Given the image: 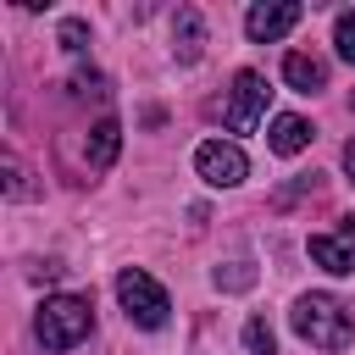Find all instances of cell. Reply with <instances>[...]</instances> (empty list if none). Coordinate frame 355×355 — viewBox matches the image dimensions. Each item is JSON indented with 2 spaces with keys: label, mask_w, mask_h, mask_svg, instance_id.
Segmentation results:
<instances>
[{
  "label": "cell",
  "mask_w": 355,
  "mask_h": 355,
  "mask_svg": "<svg viewBox=\"0 0 355 355\" xmlns=\"http://www.w3.org/2000/svg\"><path fill=\"white\" fill-rule=\"evenodd\" d=\"M266 100H272L266 78L244 67V72L233 78V89H227V105H222V122H227V133H255V122L266 116Z\"/></svg>",
  "instance_id": "4"
},
{
  "label": "cell",
  "mask_w": 355,
  "mask_h": 355,
  "mask_svg": "<svg viewBox=\"0 0 355 355\" xmlns=\"http://www.w3.org/2000/svg\"><path fill=\"white\" fill-rule=\"evenodd\" d=\"M194 172H200L211 189H233V183L250 178V161H244L239 144H227V139H205V144L194 150Z\"/></svg>",
  "instance_id": "5"
},
{
  "label": "cell",
  "mask_w": 355,
  "mask_h": 355,
  "mask_svg": "<svg viewBox=\"0 0 355 355\" xmlns=\"http://www.w3.org/2000/svg\"><path fill=\"white\" fill-rule=\"evenodd\" d=\"M349 100H355V94H349Z\"/></svg>",
  "instance_id": "18"
},
{
  "label": "cell",
  "mask_w": 355,
  "mask_h": 355,
  "mask_svg": "<svg viewBox=\"0 0 355 355\" xmlns=\"http://www.w3.org/2000/svg\"><path fill=\"white\" fill-rule=\"evenodd\" d=\"M89 327H94V305L83 294H50L33 316V333H39L44 349H72V344L89 338Z\"/></svg>",
  "instance_id": "2"
},
{
  "label": "cell",
  "mask_w": 355,
  "mask_h": 355,
  "mask_svg": "<svg viewBox=\"0 0 355 355\" xmlns=\"http://www.w3.org/2000/svg\"><path fill=\"white\" fill-rule=\"evenodd\" d=\"M300 17H305V11H300L294 0H261V6L244 11V33H250L255 44H272V39H283Z\"/></svg>",
  "instance_id": "7"
},
{
  "label": "cell",
  "mask_w": 355,
  "mask_h": 355,
  "mask_svg": "<svg viewBox=\"0 0 355 355\" xmlns=\"http://www.w3.org/2000/svg\"><path fill=\"white\" fill-rule=\"evenodd\" d=\"M72 94H78V100H83V94L111 100V83H105V72H72Z\"/></svg>",
  "instance_id": "14"
},
{
  "label": "cell",
  "mask_w": 355,
  "mask_h": 355,
  "mask_svg": "<svg viewBox=\"0 0 355 355\" xmlns=\"http://www.w3.org/2000/svg\"><path fill=\"white\" fill-rule=\"evenodd\" d=\"M6 194H11V200L22 194V166H17V161H6Z\"/></svg>",
  "instance_id": "16"
},
{
  "label": "cell",
  "mask_w": 355,
  "mask_h": 355,
  "mask_svg": "<svg viewBox=\"0 0 355 355\" xmlns=\"http://www.w3.org/2000/svg\"><path fill=\"white\" fill-rule=\"evenodd\" d=\"M288 327L311 344V349H344L355 338V311L333 294H300L288 311Z\"/></svg>",
  "instance_id": "1"
},
{
  "label": "cell",
  "mask_w": 355,
  "mask_h": 355,
  "mask_svg": "<svg viewBox=\"0 0 355 355\" xmlns=\"http://www.w3.org/2000/svg\"><path fill=\"white\" fill-rule=\"evenodd\" d=\"M305 250H311V261H316L322 272H333V277L355 272V216H338L333 233H311Z\"/></svg>",
  "instance_id": "6"
},
{
  "label": "cell",
  "mask_w": 355,
  "mask_h": 355,
  "mask_svg": "<svg viewBox=\"0 0 355 355\" xmlns=\"http://www.w3.org/2000/svg\"><path fill=\"white\" fill-rule=\"evenodd\" d=\"M266 144H272L277 155H300V150L311 144V122H305V116H294V111H283V116H272Z\"/></svg>",
  "instance_id": "10"
},
{
  "label": "cell",
  "mask_w": 355,
  "mask_h": 355,
  "mask_svg": "<svg viewBox=\"0 0 355 355\" xmlns=\"http://www.w3.org/2000/svg\"><path fill=\"white\" fill-rule=\"evenodd\" d=\"M83 44H89V22H83V17H67V22H61V50L78 55Z\"/></svg>",
  "instance_id": "15"
},
{
  "label": "cell",
  "mask_w": 355,
  "mask_h": 355,
  "mask_svg": "<svg viewBox=\"0 0 355 355\" xmlns=\"http://www.w3.org/2000/svg\"><path fill=\"white\" fill-rule=\"evenodd\" d=\"M283 78H288V89L316 94V89H327V61L322 55H305V50H288L283 55Z\"/></svg>",
  "instance_id": "8"
},
{
  "label": "cell",
  "mask_w": 355,
  "mask_h": 355,
  "mask_svg": "<svg viewBox=\"0 0 355 355\" xmlns=\"http://www.w3.org/2000/svg\"><path fill=\"white\" fill-rule=\"evenodd\" d=\"M116 150H122V122H116V116H100V122L89 128V166L105 172V166L116 161Z\"/></svg>",
  "instance_id": "11"
},
{
  "label": "cell",
  "mask_w": 355,
  "mask_h": 355,
  "mask_svg": "<svg viewBox=\"0 0 355 355\" xmlns=\"http://www.w3.org/2000/svg\"><path fill=\"white\" fill-rule=\"evenodd\" d=\"M172 50H178V61H200V50H205V22H200L194 6H178V17H172Z\"/></svg>",
  "instance_id": "9"
},
{
  "label": "cell",
  "mask_w": 355,
  "mask_h": 355,
  "mask_svg": "<svg viewBox=\"0 0 355 355\" xmlns=\"http://www.w3.org/2000/svg\"><path fill=\"white\" fill-rule=\"evenodd\" d=\"M244 349H250V355H272V349H277L266 316H250V322H244Z\"/></svg>",
  "instance_id": "12"
},
{
  "label": "cell",
  "mask_w": 355,
  "mask_h": 355,
  "mask_svg": "<svg viewBox=\"0 0 355 355\" xmlns=\"http://www.w3.org/2000/svg\"><path fill=\"white\" fill-rule=\"evenodd\" d=\"M116 300H122L128 322H139V327H166V316H172V300H166V288H161L150 272H139V266L116 272Z\"/></svg>",
  "instance_id": "3"
},
{
  "label": "cell",
  "mask_w": 355,
  "mask_h": 355,
  "mask_svg": "<svg viewBox=\"0 0 355 355\" xmlns=\"http://www.w3.org/2000/svg\"><path fill=\"white\" fill-rule=\"evenodd\" d=\"M333 44H338V55L355 67V11H338V22H333Z\"/></svg>",
  "instance_id": "13"
},
{
  "label": "cell",
  "mask_w": 355,
  "mask_h": 355,
  "mask_svg": "<svg viewBox=\"0 0 355 355\" xmlns=\"http://www.w3.org/2000/svg\"><path fill=\"white\" fill-rule=\"evenodd\" d=\"M344 172H349V183H355V139L344 144Z\"/></svg>",
  "instance_id": "17"
}]
</instances>
